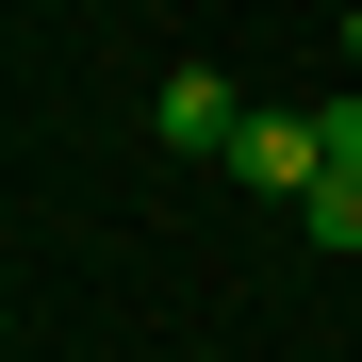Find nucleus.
<instances>
[{"label": "nucleus", "mask_w": 362, "mask_h": 362, "mask_svg": "<svg viewBox=\"0 0 362 362\" xmlns=\"http://www.w3.org/2000/svg\"><path fill=\"white\" fill-rule=\"evenodd\" d=\"M230 181H264V198H313V181H329V115H247V132H230Z\"/></svg>", "instance_id": "nucleus-1"}, {"label": "nucleus", "mask_w": 362, "mask_h": 362, "mask_svg": "<svg viewBox=\"0 0 362 362\" xmlns=\"http://www.w3.org/2000/svg\"><path fill=\"white\" fill-rule=\"evenodd\" d=\"M230 132H247V99H230L214 66H181V83H165V148H214V165H230Z\"/></svg>", "instance_id": "nucleus-2"}, {"label": "nucleus", "mask_w": 362, "mask_h": 362, "mask_svg": "<svg viewBox=\"0 0 362 362\" xmlns=\"http://www.w3.org/2000/svg\"><path fill=\"white\" fill-rule=\"evenodd\" d=\"M296 230H313V247H362V165H329L313 198H296Z\"/></svg>", "instance_id": "nucleus-3"}, {"label": "nucleus", "mask_w": 362, "mask_h": 362, "mask_svg": "<svg viewBox=\"0 0 362 362\" xmlns=\"http://www.w3.org/2000/svg\"><path fill=\"white\" fill-rule=\"evenodd\" d=\"M346 49H362V17H346Z\"/></svg>", "instance_id": "nucleus-4"}]
</instances>
